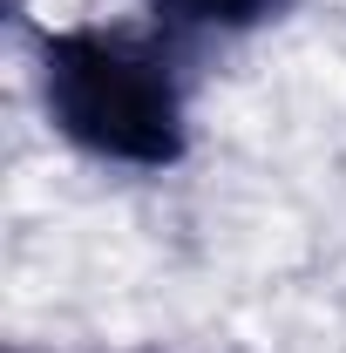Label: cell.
Segmentation results:
<instances>
[{
	"mask_svg": "<svg viewBox=\"0 0 346 353\" xmlns=\"http://www.w3.org/2000/svg\"><path fill=\"white\" fill-rule=\"evenodd\" d=\"M285 0H156V14L176 21V28H211V34H245L272 21Z\"/></svg>",
	"mask_w": 346,
	"mask_h": 353,
	"instance_id": "cell-2",
	"label": "cell"
},
{
	"mask_svg": "<svg viewBox=\"0 0 346 353\" xmlns=\"http://www.w3.org/2000/svg\"><path fill=\"white\" fill-rule=\"evenodd\" d=\"M48 123L75 150L130 170H163L183 157V88L170 54L123 28H61L41 41Z\"/></svg>",
	"mask_w": 346,
	"mask_h": 353,
	"instance_id": "cell-1",
	"label": "cell"
}]
</instances>
